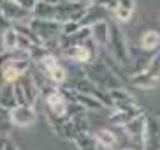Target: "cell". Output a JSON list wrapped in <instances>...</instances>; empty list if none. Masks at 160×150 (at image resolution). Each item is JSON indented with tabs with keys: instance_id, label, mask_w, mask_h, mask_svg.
Here are the masks:
<instances>
[{
	"instance_id": "obj_1",
	"label": "cell",
	"mask_w": 160,
	"mask_h": 150,
	"mask_svg": "<svg viewBox=\"0 0 160 150\" xmlns=\"http://www.w3.org/2000/svg\"><path fill=\"white\" fill-rule=\"evenodd\" d=\"M86 80H90L93 85H97L102 90H111L116 87H122V83L118 81V76L106 66V62H90L86 64Z\"/></svg>"
},
{
	"instance_id": "obj_2",
	"label": "cell",
	"mask_w": 160,
	"mask_h": 150,
	"mask_svg": "<svg viewBox=\"0 0 160 150\" xmlns=\"http://www.w3.org/2000/svg\"><path fill=\"white\" fill-rule=\"evenodd\" d=\"M108 46H109V50H111L113 58L118 64L127 66L128 62H130V51H128V46H127V39H125L122 28L118 27V25H109Z\"/></svg>"
},
{
	"instance_id": "obj_3",
	"label": "cell",
	"mask_w": 160,
	"mask_h": 150,
	"mask_svg": "<svg viewBox=\"0 0 160 150\" xmlns=\"http://www.w3.org/2000/svg\"><path fill=\"white\" fill-rule=\"evenodd\" d=\"M97 44H95L92 39H86L83 44H72V46L65 48L63 50V55L67 56V58H71L72 62H78V64H83V66H86V64H90V62L95 60V56H97Z\"/></svg>"
},
{
	"instance_id": "obj_4",
	"label": "cell",
	"mask_w": 160,
	"mask_h": 150,
	"mask_svg": "<svg viewBox=\"0 0 160 150\" xmlns=\"http://www.w3.org/2000/svg\"><path fill=\"white\" fill-rule=\"evenodd\" d=\"M86 13V5H79L74 4V2H60V4L55 5V19H57L60 25L63 23H79L81 18L85 16Z\"/></svg>"
},
{
	"instance_id": "obj_5",
	"label": "cell",
	"mask_w": 160,
	"mask_h": 150,
	"mask_svg": "<svg viewBox=\"0 0 160 150\" xmlns=\"http://www.w3.org/2000/svg\"><path fill=\"white\" fill-rule=\"evenodd\" d=\"M0 14L11 25L28 23L30 19H32V14L28 11H25L23 7H19L14 0H0Z\"/></svg>"
},
{
	"instance_id": "obj_6",
	"label": "cell",
	"mask_w": 160,
	"mask_h": 150,
	"mask_svg": "<svg viewBox=\"0 0 160 150\" xmlns=\"http://www.w3.org/2000/svg\"><path fill=\"white\" fill-rule=\"evenodd\" d=\"M9 115L14 127H32L37 120V113L33 106L28 104H16L12 110H9Z\"/></svg>"
},
{
	"instance_id": "obj_7",
	"label": "cell",
	"mask_w": 160,
	"mask_h": 150,
	"mask_svg": "<svg viewBox=\"0 0 160 150\" xmlns=\"http://www.w3.org/2000/svg\"><path fill=\"white\" fill-rule=\"evenodd\" d=\"M144 110L139 106V104L132 103V104H127V106H118V108H113V113L109 117V122L113 126H120L123 127L127 122H130L134 117H137L139 113H142Z\"/></svg>"
},
{
	"instance_id": "obj_8",
	"label": "cell",
	"mask_w": 160,
	"mask_h": 150,
	"mask_svg": "<svg viewBox=\"0 0 160 150\" xmlns=\"http://www.w3.org/2000/svg\"><path fill=\"white\" fill-rule=\"evenodd\" d=\"M146 120H148V115H146V111H142V113H139L137 117L132 118L130 122H127L123 126L127 136L130 138L132 141H139L142 145V138H144V131H146Z\"/></svg>"
},
{
	"instance_id": "obj_9",
	"label": "cell",
	"mask_w": 160,
	"mask_h": 150,
	"mask_svg": "<svg viewBox=\"0 0 160 150\" xmlns=\"http://www.w3.org/2000/svg\"><path fill=\"white\" fill-rule=\"evenodd\" d=\"M16 83H18V87L21 88V92H23L25 103L28 104V106H33L35 101H37V97H39V87H37V83H35V80L27 72V74H23Z\"/></svg>"
},
{
	"instance_id": "obj_10",
	"label": "cell",
	"mask_w": 160,
	"mask_h": 150,
	"mask_svg": "<svg viewBox=\"0 0 160 150\" xmlns=\"http://www.w3.org/2000/svg\"><path fill=\"white\" fill-rule=\"evenodd\" d=\"M90 39L97 44V46H108L109 41V23L106 19L97 21V23L90 25Z\"/></svg>"
},
{
	"instance_id": "obj_11",
	"label": "cell",
	"mask_w": 160,
	"mask_h": 150,
	"mask_svg": "<svg viewBox=\"0 0 160 150\" xmlns=\"http://www.w3.org/2000/svg\"><path fill=\"white\" fill-rule=\"evenodd\" d=\"M134 9H136V0H118L111 13L114 14V18L120 23H127V21H130Z\"/></svg>"
},
{
	"instance_id": "obj_12",
	"label": "cell",
	"mask_w": 160,
	"mask_h": 150,
	"mask_svg": "<svg viewBox=\"0 0 160 150\" xmlns=\"http://www.w3.org/2000/svg\"><path fill=\"white\" fill-rule=\"evenodd\" d=\"M93 136H95L97 145L104 150H113V148H116V145H118V136L111 131V129L102 127V129H99V131L95 132Z\"/></svg>"
},
{
	"instance_id": "obj_13",
	"label": "cell",
	"mask_w": 160,
	"mask_h": 150,
	"mask_svg": "<svg viewBox=\"0 0 160 150\" xmlns=\"http://www.w3.org/2000/svg\"><path fill=\"white\" fill-rule=\"evenodd\" d=\"M130 83L137 88H142V90H148V88H155L158 87L160 80L155 78V76L148 74L146 71H139V72H134V76L130 78Z\"/></svg>"
},
{
	"instance_id": "obj_14",
	"label": "cell",
	"mask_w": 160,
	"mask_h": 150,
	"mask_svg": "<svg viewBox=\"0 0 160 150\" xmlns=\"http://www.w3.org/2000/svg\"><path fill=\"white\" fill-rule=\"evenodd\" d=\"M109 94V99H111V103H113V108H118V106H127V104H132L136 103L132 94L128 90H125L123 87H116V88H111L108 90ZM111 108V110H113Z\"/></svg>"
},
{
	"instance_id": "obj_15",
	"label": "cell",
	"mask_w": 160,
	"mask_h": 150,
	"mask_svg": "<svg viewBox=\"0 0 160 150\" xmlns=\"http://www.w3.org/2000/svg\"><path fill=\"white\" fill-rule=\"evenodd\" d=\"M139 46H141L142 51H148V53L158 50V46H160V34L155 32V30H146V32L141 35V39H139Z\"/></svg>"
},
{
	"instance_id": "obj_16",
	"label": "cell",
	"mask_w": 160,
	"mask_h": 150,
	"mask_svg": "<svg viewBox=\"0 0 160 150\" xmlns=\"http://www.w3.org/2000/svg\"><path fill=\"white\" fill-rule=\"evenodd\" d=\"M32 18L37 19H55V4L44 2V0H37V4L32 11Z\"/></svg>"
},
{
	"instance_id": "obj_17",
	"label": "cell",
	"mask_w": 160,
	"mask_h": 150,
	"mask_svg": "<svg viewBox=\"0 0 160 150\" xmlns=\"http://www.w3.org/2000/svg\"><path fill=\"white\" fill-rule=\"evenodd\" d=\"M2 50L4 51H14V50H18V32L11 25L5 27L4 32H2Z\"/></svg>"
},
{
	"instance_id": "obj_18",
	"label": "cell",
	"mask_w": 160,
	"mask_h": 150,
	"mask_svg": "<svg viewBox=\"0 0 160 150\" xmlns=\"http://www.w3.org/2000/svg\"><path fill=\"white\" fill-rule=\"evenodd\" d=\"M74 145L78 150H99V145L95 141V136L92 132H81L74 138Z\"/></svg>"
},
{
	"instance_id": "obj_19",
	"label": "cell",
	"mask_w": 160,
	"mask_h": 150,
	"mask_svg": "<svg viewBox=\"0 0 160 150\" xmlns=\"http://www.w3.org/2000/svg\"><path fill=\"white\" fill-rule=\"evenodd\" d=\"M0 106L5 110H12L16 106V99H14V90L11 83H4L0 87Z\"/></svg>"
},
{
	"instance_id": "obj_20",
	"label": "cell",
	"mask_w": 160,
	"mask_h": 150,
	"mask_svg": "<svg viewBox=\"0 0 160 150\" xmlns=\"http://www.w3.org/2000/svg\"><path fill=\"white\" fill-rule=\"evenodd\" d=\"M12 122H11L9 110H5L0 106V138H7L12 131Z\"/></svg>"
},
{
	"instance_id": "obj_21",
	"label": "cell",
	"mask_w": 160,
	"mask_h": 150,
	"mask_svg": "<svg viewBox=\"0 0 160 150\" xmlns=\"http://www.w3.org/2000/svg\"><path fill=\"white\" fill-rule=\"evenodd\" d=\"M46 78H49V80H51L55 85H63L67 81V71L63 69L60 64H58L57 67H53L51 71H48Z\"/></svg>"
},
{
	"instance_id": "obj_22",
	"label": "cell",
	"mask_w": 160,
	"mask_h": 150,
	"mask_svg": "<svg viewBox=\"0 0 160 150\" xmlns=\"http://www.w3.org/2000/svg\"><path fill=\"white\" fill-rule=\"evenodd\" d=\"M142 71H146L148 74L155 76V78H158L160 80V53H155V55L150 58V62L146 64V67Z\"/></svg>"
},
{
	"instance_id": "obj_23",
	"label": "cell",
	"mask_w": 160,
	"mask_h": 150,
	"mask_svg": "<svg viewBox=\"0 0 160 150\" xmlns=\"http://www.w3.org/2000/svg\"><path fill=\"white\" fill-rule=\"evenodd\" d=\"M14 2L19 5V7H23L25 11H28L30 14H32L33 7H35V4H37V0H14Z\"/></svg>"
},
{
	"instance_id": "obj_24",
	"label": "cell",
	"mask_w": 160,
	"mask_h": 150,
	"mask_svg": "<svg viewBox=\"0 0 160 150\" xmlns=\"http://www.w3.org/2000/svg\"><path fill=\"white\" fill-rule=\"evenodd\" d=\"M0 150H19V148L16 147V143L11 138H2V141H0Z\"/></svg>"
},
{
	"instance_id": "obj_25",
	"label": "cell",
	"mask_w": 160,
	"mask_h": 150,
	"mask_svg": "<svg viewBox=\"0 0 160 150\" xmlns=\"http://www.w3.org/2000/svg\"><path fill=\"white\" fill-rule=\"evenodd\" d=\"M2 23H5V19L2 18V14H0V27H2Z\"/></svg>"
},
{
	"instance_id": "obj_26",
	"label": "cell",
	"mask_w": 160,
	"mask_h": 150,
	"mask_svg": "<svg viewBox=\"0 0 160 150\" xmlns=\"http://www.w3.org/2000/svg\"><path fill=\"white\" fill-rule=\"evenodd\" d=\"M122 150H134V148H122Z\"/></svg>"
},
{
	"instance_id": "obj_27",
	"label": "cell",
	"mask_w": 160,
	"mask_h": 150,
	"mask_svg": "<svg viewBox=\"0 0 160 150\" xmlns=\"http://www.w3.org/2000/svg\"><path fill=\"white\" fill-rule=\"evenodd\" d=\"M157 150H160V143H158V147H157Z\"/></svg>"
},
{
	"instance_id": "obj_28",
	"label": "cell",
	"mask_w": 160,
	"mask_h": 150,
	"mask_svg": "<svg viewBox=\"0 0 160 150\" xmlns=\"http://www.w3.org/2000/svg\"><path fill=\"white\" fill-rule=\"evenodd\" d=\"M158 118H160V117H158Z\"/></svg>"
}]
</instances>
